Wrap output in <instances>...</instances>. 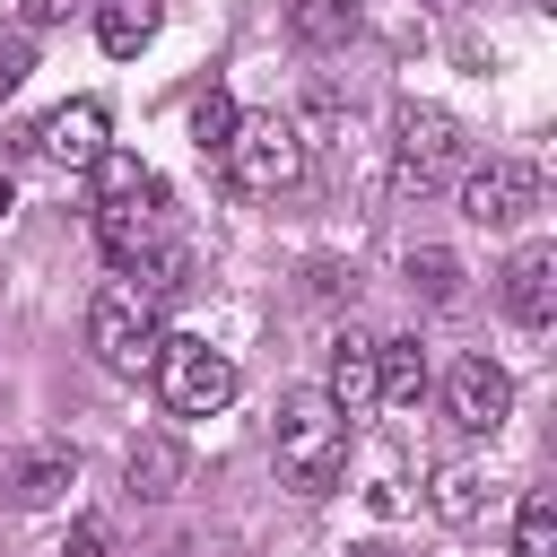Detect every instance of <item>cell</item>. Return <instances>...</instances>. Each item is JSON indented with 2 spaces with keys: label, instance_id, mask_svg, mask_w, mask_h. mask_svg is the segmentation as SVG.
I'll use <instances>...</instances> for the list:
<instances>
[{
  "label": "cell",
  "instance_id": "cell-1",
  "mask_svg": "<svg viewBox=\"0 0 557 557\" xmlns=\"http://www.w3.org/2000/svg\"><path fill=\"white\" fill-rule=\"evenodd\" d=\"M278 470L305 496H331L339 487V470H348V418L322 392H287L278 400Z\"/></svg>",
  "mask_w": 557,
  "mask_h": 557
},
{
  "label": "cell",
  "instance_id": "cell-2",
  "mask_svg": "<svg viewBox=\"0 0 557 557\" xmlns=\"http://www.w3.org/2000/svg\"><path fill=\"white\" fill-rule=\"evenodd\" d=\"M218 165H226V183L244 200H278L305 174V131L287 113H235V139L218 148Z\"/></svg>",
  "mask_w": 557,
  "mask_h": 557
},
{
  "label": "cell",
  "instance_id": "cell-3",
  "mask_svg": "<svg viewBox=\"0 0 557 557\" xmlns=\"http://www.w3.org/2000/svg\"><path fill=\"white\" fill-rule=\"evenodd\" d=\"M157 339H165L157 296H139L131 278H113V287L87 296V348H96L104 374H148L157 366Z\"/></svg>",
  "mask_w": 557,
  "mask_h": 557
},
{
  "label": "cell",
  "instance_id": "cell-4",
  "mask_svg": "<svg viewBox=\"0 0 557 557\" xmlns=\"http://www.w3.org/2000/svg\"><path fill=\"white\" fill-rule=\"evenodd\" d=\"M148 374H157V392H165L174 418H218V409L235 400V357L209 348V339H191V331H165Z\"/></svg>",
  "mask_w": 557,
  "mask_h": 557
},
{
  "label": "cell",
  "instance_id": "cell-5",
  "mask_svg": "<svg viewBox=\"0 0 557 557\" xmlns=\"http://www.w3.org/2000/svg\"><path fill=\"white\" fill-rule=\"evenodd\" d=\"M461 165V122L426 96H400L392 104V183L400 191H435L444 174Z\"/></svg>",
  "mask_w": 557,
  "mask_h": 557
},
{
  "label": "cell",
  "instance_id": "cell-6",
  "mask_svg": "<svg viewBox=\"0 0 557 557\" xmlns=\"http://www.w3.org/2000/svg\"><path fill=\"white\" fill-rule=\"evenodd\" d=\"M522 209H540V165H531V157H487V165H470V183H461V218H470V226H513Z\"/></svg>",
  "mask_w": 557,
  "mask_h": 557
},
{
  "label": "cell",
  "instance_id": "cell-7",
  "mask_svg": "<svg viewBox=\"0 0 557 557\" xmlns=\"http://www.w3.org/2000/svg\"><path fill=\"white\" fill-rule=\"evenodd\" d=\"M444 400H453V426H461V435H496V426L513 418V374H505L496 357H461V366L444 374Z\"/></svg>",
  "mask_w": 557,
  "mask_h": 557
},
{
  "label": "cell",
  "instance_id": "cell-8",
  "mask_svg": "<svg viewBox=\"0 0 557 557\" xmlns=\"http://www.w3.org/2000/svg\"><path fill=\"white\" fill-rule=\"evenodd\" d=\"M26 148L44 157V165H61V174H87L96 157H104V104H61V113H44L35 131H26Z\"/></svg>",
  "mask_w": 557,
  "mask_h": 557
},
{
  "label": "cell",
  "instance_id": "cell-9",
  "mask_svg": "<svg viewBox=\"0 0 557 557\" xmlns=\"http://www.w3.org/2000/svg\"><path fill=\"white\" fill-rule=\"evenodd\" d=\"M96 235H104V252L122 261V270H139L157 244H174V218H165V183H148L139 200H122V209H96Z\"/></svg>",
  "mask_w": 557,
  "mask_h": 557
},
{
  "label": "cell",
  "instance_id": "cell-10",
  "mask_svg": "<svg viewBox=\"0 0 557 557\" xmlns=\"http://www.w3.org/2000/svg\"><path fill=\"white\" fill-rule=\"evenodd\" d=\"M322 400H331L348 426H357V418L383 400V357H374V339H366V331H339V339H331V374H322Z\"/></svg>",
  "mask_w": 557,
  "mask_h": 557
},
{
  "label": "cell",
  "instance_id": "cell-11",
  "mask_svg": "<svg viewBox=\"0 0 557 557\" xmlns=\"http://www.w3.org/2000/svg\"><path fill=\"white\" fill-rule=\"evenodd\" d=\"M496 296H505V313H513L522 331H540V322L557 313V244H522V252L496 270Z\"/></svg>",
  "mask_w": 557,
  "mask_h": 557
},
{
  "label": "cell",
  "instance_id": "cell-12",
  "mask_svg": "<svg viewBox=\"0 0 557 557\" xmlns=\"http://www.w3.org/2000/svg\"><path fill=\"white\" fill-rule=\"evenodd\" d=\"M183 470H191V461H183V444H174V435H139V444H131V461H122L131 496H174V487H183Z\"/></svg>",
  "mask_w": 557,
  "mask_h": 557
},
{
  "label": "cell",
  "instance_id": "cell-13",
  "mask_svg": "<svg viewBox=\"0 0 557 557\" xmlns=\"http://www.w3.org/2000/svg\"><path fill=\"white\" fill-rule=\"evenodd\" d=\"M70 479H78V453H70V444H44V453H26V461H17L9 496H17V505H61V496H70Z\"/></svg>",
  "mask_w": 557,
  "mask_h": 557
},
{
  "label": "cell",
  "instance_id": "cell-14",
  "mask_svg": "<svg viewBox=\"0 0 557 557\" xmlns=\"http://www.w3.org/2000/svg\"><path fill=\"white\" fill-rule=\"evenodd\" d=\"M157 26H165V0H104V9H96V44H104L113 61H131Z\"/></svg>",
  "mask_w": 557,
  "mask_h": 557
},
{
  "label": "cell",
  "instance_id": "cell-15",
  "mask_svg": "<svg viewBox=\"0 0 557 557\" xmlns=\"http://www.w3.org/2000/svg\"><path fill=\"white\" fill-rule=\"evenodd\" d=\"M287 35L313 44V52H331V44L357 35V0H287Z\"/></svg>",
  "mask_w": 557,
  "mask_h": 557
},
{
  "label": "cell",
  "instance_id": "cell-16",
  "mask_svg": "<svg viewBox=\"0 0 557 557\" xmlns=\"http://www.w3.org/2000/svg\"><path fill=\"white\" fill-rule=\"evenodd\" d=\"M374 357H383V400L418 409L426 400V348L418 339H374Z\"/></svg>",
  "mask_w": 557,
  "mask_h": 557
},
{
  "label": "cell",
  "instance_id": "cell-17",
  "mask_svg": "<svg viewBox=\"0 0 557 557\" xmlns=\"http://www.w3.org/2000/svg\"><path fill=\"white\" fill-rule=\"evenodd\" d=\"M435 513H444L453 531H470V522L487 513V470H470V461H453V470H435Z\"/></svg>",
  "mask_w": 557,
  "mask_h": 557
},
{
  "label": "cell",
  "instance_id": "cell-18",
  "mask_svg": "<svg viewBox=\"0 0 557 557\" xmlns=\"http://www.w3.org/2000/svg\"><path fill=\"white\" fill-rule=\"evenodd\" d=\"M87 174H96V209H122V200H139V191L157 183V174H148L139 157H122V148H104V157H96Z\"/></svg>",
  "mask_w": 557,
  "mask_h": 557
},
{
  "label": "cell",
  "instance_id": "cell-19",
  "mask_svg": "<svg viewBox=\"0 0 557 557\" xmlns=\"http://www.w3.org/2000/svg\"><path fill=\"white\" fill-rule=\"evenodd\" d=\"M409 287H418L426 305H461V261H453L444 244H418V252H409Z\"/></svg>",
  "mask_w": 557,
  "mask_h": 557
},
{
  "label": "cell",
  "instance_id": "cell-20",
  "mask_svg": "<svg viewBox=\"0 0 557 557\" xmlns=\"http://www.w3.org/2000/svg\"><path fill=\"white\" fill-rule=\"evenodd\" d=\"M513 557H557V505H548V496H522V513H513Z\"/></svg>",
  "mask_w": 557,
  "mask_h": 557
},
{
  "label": "cell",
  "instance_id": "cell-21",
  "mask_svg": "<svg viewBox=\"0 0 557 557\" xmlns=\"http://www.w3.org/2000/svg\"><path fill=\"white\" fill-rule=\"evenodd\" d=\"M35 78V35L26 26H0V96H17Z\"/></svg>",
  "mask_w": 557,
  "mask_h": 557
},
{
  "label": "cell",
  "instance_id": "cell-22",
  "mask_svg": "<svg viewBox=\"0 0 557 557\" xmlns=\"http://www.w3.org/2000/svg\"><path fill=\"white\" fill-rule=\"evenodd\" d=\"M191 139L218 157V148L235 139V104H226V96H200V104H191Z\"/></svg>",
  "mask_w": 557,
  "mask_h": 557
},
{
  "label": "cell",
  "instance_id": "cell-23",
  "mask_svg": "<svg viewBox=\"0 0 557 557\" xmlns=\"http://www.w3.org/2000/svg\"><path fill=\"white\" fill-rule=\"evenodd\" d=\"M17 9H26V17H17L26 35H35V26H52V17H70V0H17Z\"/></svg>",
  "mask_w": 557,
  "mask_h": 557
},
{
  "label": "cell",
  "instance_id": "cell-24",
  "mask_svg": "<svg viewBox=\"0 0 557 557\" xmlns=\"http://www.w3.org/2000/svg\"><path fill=\"white\" fill-rule=\"evenodd\" d=\"M9 209H17V191H9V174H0V218H9Z\"/></svg>",
  "mask_w": 557,
  "mask_h": 557
},
{
  "label": "cell",
  "instance_id": "cell-25",
  "mask_svg": "<svg viewBox=\"0 0 557 557\" xmlns=\"http://www.w3.org/2000/svg\"><path fill=\"white\" fill-rule=\"evenodd\" d=\"M357 557H392V548H357Z\"/></svg>",
  "mask_w": 557,
  "mask_h": 557
}]
</instances>
